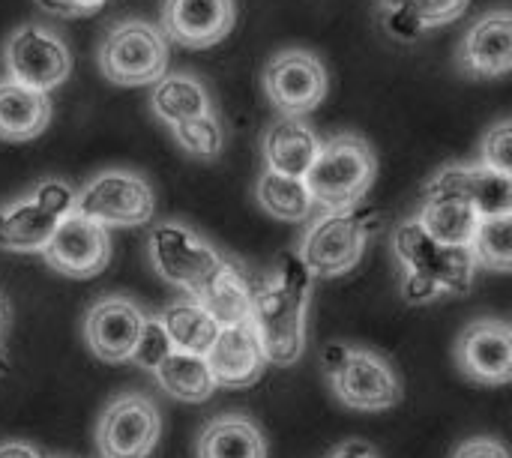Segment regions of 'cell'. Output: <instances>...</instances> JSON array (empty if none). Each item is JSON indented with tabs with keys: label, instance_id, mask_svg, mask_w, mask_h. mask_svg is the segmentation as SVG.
I'll use <instances>...</instances> for the list:
<instances>
[{
	"label": "cell",
	"instance_id": "14",
	"mask_svg": "<svg viewBox=\"0 0 512 458\" xmlns=\"http://www.w3.org/2000/svg\"><path fill=\"white\" fill-rule=\"evenodd\" d=\"M462 375L480 387H504L512 378V333L504 321L483 318L465 327L456 342Z\"/></svg>",
	"mask_w": 512,
	"mask_h": 458
},
{
	"label": "cell",
	"instance_id": "6",
	"mask_svg": "<svg viewBox=\"0 0 512 458\" xmlns=\"http://www.w3.org/2000/svg\"><path fill=\"white\" fill-rule=\"evenodd\" d=\"M165 66H168L165 33L141 18L114 24L99 48V69L114 84H126V87L153 84L156 78L165 75Z\"/></svg>",
	"mask_w": 512,
	"mask_h": 458
},
{
	"label": "cell",
	"instance_id": "12",
	"mask_svg": "<svg viewBox=\"0 0 512 458\" xmlns=\"http://www.w3.org/2000/svg\"><path fill=\"white\" fill-rule=\"evenodd\" d=\"M42 258L51 270L69 279H90L102 273L111 261L108 228L72 210L51 231L48 243L42 246Z\"/></svg>",
	"mask_w": 512,
	"mask_h": 458
},
{
	"label": "cell",
	"instance_id": "7",
	"mask_svg": "<svg viewBox=\"0 0 512 458\" xmlns=\"http://www.w3.org/2000/svg\"><path fill=\"white\" fill-rule=\"evenodd\" d=\"M75 210L102 228H138L153 219L156 195L132 171H102L75 192Z\"/></svg>",
	"mask_w": 512,
	"mask_h": 458
},
{
	"label": "cell",
	"instance_id": "4",
	"mask_svg": "<svg viewBox=\"0 0 512 458\" xmlns=\"http://www.w3.org/2000/svg\"><path fill=\"white\" fill-rule=\"evenodd\" d=\"M375 171V153L360 135H336L318 147L303 180L318 207L345 210L366 198Z\"/></svg>",
	"mask_w": 512,
	"mask_h": 458
},
{
	"label": "cell",
	"instance_id": "19",
	"mask_svg": "<svg viewBox=\"0 0 512 458\" xmlns=\"http://www.w3.org/2000/svg\"><path fill=\"white\" fill-rule=\"evenodd\" d=\"M512 66L510 12H489L471 24L462 42V69L474 78H498Z\"/></svg>",
	"mask_w": 512,
	"mask_h": 458
},
{
	"label": "cell",
	"instance_id": "9",
	"mask_svg": "<svg viewBox=\"0 0 512 458\" xmlns=\"http://www.w3.org/2000/svg\"><path fill=\"white\" fill-rule=\"evenodd\" d=\"M6 72L9 81L48 93L69 78L72 54L54 30L42 24H24L6 42Z\"/></svg>",
	"mask_w": 512,
	"mask_h": 458
},
{
	"label": "cell",
	"instance_id": "13",
	"mask_svg": "<svg viewBox=\"0 0 512 458\" xmlns=\"http://www.w3.org/2000/svg\"><path fill=\"white\" fill-rule=\"evenodd\" d=\"M264 90L270 102L291 117H303L318 108L327 96L324 63L300 48L276 54L264 69Z\"/></svg>",
	"mask_w": 512,
	"mask_h": 458
},
{
	"label": "cell",
	"instance_id": "30",
	"mask_svg": "<svg viewBox=\"0 0 512 458\" xmlns=\"http://www.w3.org/2000/svg\"><path fill=\"white\" fill-rule=\"evenodd\" d=\"M171 132H174V141L195 159H216L222 153V144H225L222 123L216 120L213 111L171 123Z\"/></svg>",
	"mask_w": 512,
	"mask_h": 458
},
{
	"label": "cell",
	"instance_id": "18",
	"mask_svg": "<svg viewBox=\"0 0 512 458\" xmlns=\"http://www.w3.org/2000/svg\"><path fill=\"white\" fill-rule=\"evenodd\" d=\"M204 360L213 372L216 387H228V390H243V387L255 384L267 366L261 345H258V336H255L249 321L219 327Z\"/></svg>",
	"mask_w": 512,
	"mask_h": 458
},
{
	"label": "cell",
	"instance_id": "26",
	"mask_svg": "<svg viewBox=\"0 0 512 458\" xmlns=\"http://www.w3.org/2000/svg\"><path fill=\"white\" fill-rule=\"evenodd\" d=\"M162 330L168 333L174 351H189V354H207V348L213 345L219 324L216 318L195 300V297H183L177 303H171L162 315H156Z\"/></svg>",
	"mask_w": 512,
	"mask_h": 458
},
{
	"label": "cell",
	"instance_id": "21",
	"mask_svg": "<svg viewBox=\"0 0 512 458\" xmlns=\"http://www.w3.org/2000/svg\"><path fill=\"white\" fill-rule=\"evenodd\" d=\"M321 141L300 117L282 114L276 123H270L264 135V165L267 171L288 174V177H306Z\"/></svg>",
	"mask_w": 512,
	"mask_h": 458
},
{
	"label": "cell",
	"instance_id": "22",
	"mask_svg": "<svg viewBox=\"0 0 512 458\" xmlns=\"http://www.w3.org/2000/svg\"><path fill=\"white\" fill-rule=\"evenodd\" d=\"M51 120L48 93L30 90L18 81H0V138L3 141H30Z\"/></svg>",
	"mask_w": 512,
	"mask_h": 458
},
{
	"label": "cell",
	"instance_id": "17",
	"mask_svg": "<svg viewBox=\"0 0 512 458\" xmlns=\"http://www.w3.org/2000/svg\"><path fill=\"white\" fill-rule=\"evenodd\" d=\"M423 195H456L465 198L480 216L512 213V180L510 174L495 171L489 165H450L438 171Z\"/></svg>",
	"mask_w": 512,
	"mask_h": 458
},
{
	"label": "cell",
	"instance_id": "39",
	"mask_svg": "<svg viewBox=\"0 0 512 458\" xmlns=\"http://www.w3.org/2000/svg\"><path fill=\"white\" fill-rule=\"evenodd\" d=\"M6 318H9V312H6V303L0 300V330H3V324H6Z\"/></svg>",
	"mask_w": 512,
	"mask_h": 458
},
{
	"label": "cell",
	"instance_id": "23",
	"mask_svg": "<svg viewBox=\"0 0 512 458\" xmlns=\"http://www.w3.org/2000/svg\"><path fill=\"white\" fill-rule=\"evenodd\" d=\"M414 219L432 240L444 246H471L480 213L456 195H423Z\"/></svg>",
	"mask_w": 512,
	"mask_h": 458
},
{
	"label": "cell",
	"instance_id": "15",
	"mask_svg": "<svg viewBox=\"0 0 512 458\" xmlns=\"http://www.w3.org/2000/svg\"><path fill=\"white\" fill-rule=\"evenodd\" d=\"M144 318L147 315L132 300L123 297H105L93 303L84 321V336L90 351L105 363H129Z\"/></svg>",
	"mask_w": 512,
	"mask_h": 458
},
{
	"label": "cell",
	"instance_id": "27",
	"mask_svg": "<svg viewBox=\"0 0 512 458\" xmlns=\"http://www.w3.org/2000/svg\"><path fill=\"white\" fill-rule=\"evenodd\" d=\"M150 105H153V114L168 126L213 111L207 87L198 78L180 75V72H171V75H162L153 81Z\"/></svg>",
	"mask_w": 512,
	"mask_h": 458
},
{
	"label": "cell",
	"instance_id": "8",
	"mask_svg": "<svg viewBox=\"0 0 512 458\" xmlns=\"http://www.w3.org/2000/svg\"><path fill=\"white\" fill-rule=\"evenodd\" d=\"M75 210V189L66 180H42L30 195L0 207V246L42 252L57 222Z\"/></svg>",
	"mask_w": 512,
	"mask_h": 458
},
{
	"label": "cell",
	"instance_id": "29",
	"mask_svg": "<svg viewBox=\"0 0 512 458\" xmlns=\"http://www.w3.org/2000/svg\"><path fill=\"white\" fill-rule=\"evenodd\" d=\"M471 255L477 267L492 273H510L512 267V213L480 216L477 231L471 237Z\"/></svg>",
	"mask_w": 512,
	"mask_h": 458
},
{
	"label": "cell",
	"instance_id": "16",
	"mask_svg": "<svg viewBox=\"0 0 512 458\" xmlns=\"http://www.w3.org/2000/svg\"><path fill=\"white\" fill-rule=\"evenodd\" d=\"M234 27V0H165L162 33L183 48H210Z\"/></svg>",
	"mask_w": 512,
	"mask_h": 458
},
{
	"label": "cell",
	"instance_id": "35",
	"mask_svg": "<svg viewBox=\"0 0 512 458\" xmlns=\"http://www.w3.org/2000/svg\"><path fill=\"white\" fill-rule=\"evenodd\" d=\"M42 9L63 15V18H81V15H93L96 9L105 6V0H36Z\"/></svg>",
	"mask_w": 512,
	"mask_h": 458
},
{
	"label": "cell",
	"instance_id": "40",
	"mask_svg": "<svg viewBox=\"0 0 512 458\" xmlns=\"http://www.w3.org/2000/svg\"><path fill=\"white\" fill-rule=\"evenodd\" d=\"M405 0H381V9H390V6H402Z\"/></svg>",
	"mask_w": 512,
	"mask_h": 458
},
{
	"label": "cell",
	"instance_id": "31",
	"mask_svg": "<svg viewBox=\"0 0 512 458\" xmlns=\"http://www.w3.org/2000/svg\"><path fill=\"white\" fill-rule=\"evenodd\" d=\"M171 351H174V345H171L168 333L162 330L159 318H144V327L138 333V342H135V351H132L129 363L153 372Z\"/></svg>",
	"mask_w": 512,
	"mask_h": 458
},
{
	"label": "cell",
	"instance_id": "1",
	"mask_svg": "<svg viewBox=\"0 0 512 458\" xmlns=\"http://www.w3.org/2000/svg\"><path fill=\"white\" fill-rule=\"evenodd\" d=\"M312 279L315 276L306 270L300 255L288 252L282 255L279 270L252 288L249 324L270 366H294L303 354Z\"/></svg>",
	"mask_w": 512,
	"mask_h": 458
},
{
	"label": "cell",
	"instance_id": "25",
	"mask_svg": "<svg viewBox=\"0 0 512 458\" xmlns=\"http://www.w3.org/2000/svg\"><path fill=\"white\" fill-rule=\"evenodd\" d=\"M153 378L159 381V387L189 405L207 402L216 393V381L213 372L204 360V354H189V351H171L156 369Z\"/></svg>",
	"mask_w": 512,
	"mask_h": 458
},
{
	"label": "cell",
	"instance_id": "3",
	"mask_svg": "<svg viewBox=\"0 0 512 458\" xmlns=\"http://www.w3.org/2000/svg\"><path fill=\"white\" fill-rule=\"evenodd\" d=\"M378 225L381 210L366 207L363 201L345 210H324L309 222L297 255L315 279L345 276L360 264L366 240Z\"/></svg>",
	"mask_w": 512,
	"mask_h": 458
},
{
	"label": "cell",
	"instance_id": "2",
	"mask_svg": "<svg viewBox=\"0 0 512 458\" xmlns=\"http://www.w3.org/2000/svg\"><path fill=\"white\" fill-rule=\"evenodd\" d=\"M393 252L405 270L402 297L408 303H432L438 297L465 294L474 285V255L468 246H444L432 240L417 219L393 231Z\"/></svg>",
	"mask_w": 512,
	"mask_h": 458
},
{
	"label": "cell",
	"instance_id": "32",
	"mask_svg": "<svg viewBox=\"0 0 512 458\" xmlns=\"http://www.w3.org/2000/svg\"><path fill=\"white\" fill-rule=\"evenodd\" d=\"M471 0H405L402 6H408L414 12V18L429 30V27H441L456 21Z\"/></svg>",
	"mask_w": 512,
	"mask_h": 458
},
{
	"label": "cell",
	"instance_id": "20",
	"mask_svg": "<svg viewBox=\"0 0 512 458\" xmlns=\"http://www.w3.org/2000/svg\"><path fill=\"white\" fill-rule=\"evenodd\" d=\"M252 288H255V282L246 273V267L234 258H222L219 267L213 270V276L192 297L216 318L219 327H231V324L249 321Z\"/></svg>",
	"mask_w": 512,
	"mask_h": 458
},
{
	"label": "cell",
	"instance_id": "33",
	"mask_svg": "<svg viewBox=\"0 0 512 458\" xmlns=\"http://www.w3.org/2000/svg\"><path fill=\"white\" fill-rule=\"evenodd\" d=\"M483 165L495 168V171H512V123L501 120L489 129V135L483 138Z\"/></svg>",
	"mask_w": 512,
	"mask_h": 458
},
{
	"label": "cell",
	"instance_id": "37",
	"mask_svg": "<svg viewBox=\"0 0 512 458\" xmlns=\"http://www.w3.org/2000/svg\"><path fill=\"white\" fill-rule=\"evenodd\" d=\"M330 458H378L372 447H366L363 441H348L345 447H339Z\"/></svg>",
	"mask_w": 512,
	"mask_h": 458
},
{
	"label": "cell",
	"instance_id": "34",
	"mask_svg": "<svg viewBox=\"0 0 512 458\" xmlns=\"http://www.w3.org/2000/svg\"><path fill=\"white\" fill-rule=\"evenodd\" d=\"M384 27L399 42H414V39H420L426 33V27L414 18V12L408 6H390V9H384Z\"/></svg>",
	"mask_w": 512,
	"mask_h": 458
},
{
	"label": "cell",
	"instance_id": "10",
	"mask_svg": "<svg viewBox=\"0 0 512 458\" xmlns=\"http://www.w3.org/2000/svg\"><path fill=\"white\" fill-rule=\"evenodd\" d=\"M150 261L156 273L189 297L213 276L222 255L180 222H162L150 234Z\"/></svg>",
	"mask_w": 512,
	"mask_h": 458
},
{
	"label": "cell",
	"instance_id": "36",
	"mask_svg": "<svg viewBox=\"0 0 512 458\" xmlns=\"http://www.w3.org/2000/svg\"><path fill=\"white\" fill-rule=\"evenodd\" d=\"M453 458H510L507 447L495 438H471L465 441Z\"/></svg>",
	"mask_w": 512,
	"mask_h": 458
},
{
	"label": "cell",
	"instance_id": "28",
	"mask_svg": "<svg viewBox=\"0 0 512 458\" xmlns=\"http://www.w3.org/2000/svg\"><path fill=\"white\" fill-rule=\"evenodd\" d=\"M258 204L282 222H306L315 213V198L303 177H288L276 171H264L255 186Z\"/></svg>",
	"mask_w": 512,
	"mask_h": 458
},
{
	"label": "cell",
	"instance_id": "38",
	"mask_svg": "<svg viewBox=\"0 0 512 458\" xmlns=\"http://www.w3.org/2000/svg\"><path fill=\"white\" fill-rule=\"evenodd\" d=\"M0 458H42L30 444L24 441H6L0 444Z\"/></svg>",
	"mask_w": 512,
	"mask_h": 458
},
{
	"label": "cell",
	"instance_id": "11",
	"mask_svg": "<svg viewBox=\"0 0 512 458\" xmlns=\"http://www.w3.org/2000/svg\"><path fill=\"white\" fill-rule=\"evenodd\" d=\"M162 435L159 411L144 396L114 399L96 426V447L102 458H150Z\"/></svg>",
	"mask_w": 512,
	"mask_h": 458
},
{
	"label": "cell",
	"instance_id": "24",
	"mask_svg": "<svg viewBox=\"0 0 512 458\" xmlns=\"http://www.w3.org/2000/svg\"><path fill=\"white\" fill-rule=\"evenodd\" d=\"M198 458H267V441L249 417L225 414L201 429Z\"/></svg>",
	"mask_w": 512,
	"mask_h": 458
},
{
	"label": "cell",
	"instance_id": "5",
	"mask_svg": "<svg viewBox=\"0 0 512 458\" xmlns=\"http://www.w3.org/2000/svg\"><path fill=\"white\" fill-rule=\"evenodd\" d=\"M321 360L333 393L345 408L375 414L402 402V381L387 357L366 348L330 345Z\"/></svg>",
	"mask_w": 512,
	"mask_h": 458
}]
</instances>
